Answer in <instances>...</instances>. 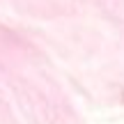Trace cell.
I'll list each match as a JSON object with an SVG mask.
<instances>
[]
</instances>
